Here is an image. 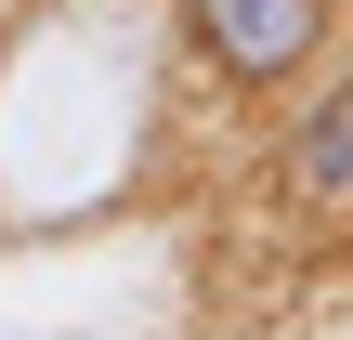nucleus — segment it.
<instances>
[{
  "label": "nucleus",
  "mask_w": 353,
  "mask_h": 340,
  "mask_svg": "<svg viewBox=\"0 0 353 340\" xmlns=\"http://www.w3.org/2000/svg\"><path fill=\"white\" fill-rule=\"evenodd\" d=\"M170 52L210 105H288L353 52V0H170Z\"/></svg>",
  "instance_id": "nucleus-1"
},
{
  "label": "nucleus",
  "mask_w": 353,
  "mask_h": 340,
  "mask_svg": "<svg viewBox=\"0 0 353 340\" xmlns=\"http://www.w3.org/2000/svg\"><path fill=\"white\" fill-rule=\"evenodd\" d=\"M262 210L301 236H353V52L288 92V118L262 144Z\"/></svg>",
  "instance_id": "nucleus-2"
}]
</instances>
